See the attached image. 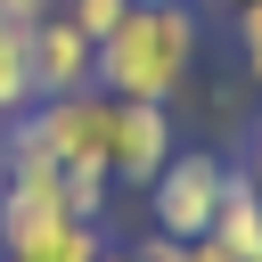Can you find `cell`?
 <instances>
[{"label": "cell", "instance_id": "5b68a950", "mask_svg": "<svg viewBox=\"0 0 262 262\" xmlns=\"http://www.w3.org/2000/svg\"><path fill=\"white\" fill-rule=\"evenodd\" d=\"M33 90H41V98L98 90V41H90V33H74L57 8L33 25Z\"/></svg>", "mask_w": 262, "mask_h": 262}, {"label": "cell", "instance_id": "8fae6325", "mask_svg": "<svg viewBox=\"0 0 262 262\" xmlns=\"http://www.w3.org/2000/svg\"><path fill=\"white\" fill-rule=\"evenodd\" d=\"M237 16V57H246V82L262 90V0H246V8H229Z\"/></svg>", "mask_w": 262, "mask_h": 262}, {"label": "cell", "instance_id": "3957f363", "mask_svg": "<svg viewBox=\"0 0 262 262\" xmlns=\"http://www.w3.org/2000/svg\"><path fill=\"white\" fill-rule=\"evenodd\" d=\"M221 188H229V164L213 147H172V164L147 180V229L172 237V246L205 237L213 213H221Z\"/></svg>", "mask_w": 262, "mask_h": 262}, {"label": "cell", "instance_id": "7a4b0ae2", "mask_svg": "<svg viewBox=\"0 0 262 262\" xmlns=\"http://www.w3.org/2000/svg\"><path fill=\"white\" fill-rule=\"evenodd\" d=\"M106 123H115V98L106 90H66V98H33L8 123V139H16V164L106 172Z\"/></svg>", "mask_w": 262, "mask_h": 262}, {"label": "cell", "instance_id": "52a82bcc", "mask_svg": "<svg viewBox=\"0 0 262 262\" xmlns=\"http://www.w3.org/2000/svg\"><path fill=\"white\" fill-rule=\"evenodd\" d=\"M213 237L237 254V262H254L262 254V188L229 164V188H221V213H213Z\"/></svg>", "mask_w": 262, "mask_h": 262}, {"label": "cell", "instance_id": "4fadbf2b", "mask_svg": "<svg viewBox=\"0 0 262 262\" xmlns=\"http://www.w3.org/2000/svg\"><path fill=\"white\" fill-rule=\"evenodd\" d=\"M8 172H16V139H8V123H0V188H8Z\"/></svg>", "mask_w": 262, "mask_h": 262}, {"label": "cell", "instance_id": "6da1fadb", "mask_svg": "<svg viewBox=\"0 0 262 262\" xmlns=\"http://www.w3.org/2000/svg\"><path fill=\"white\" fill-rule=\"evenodd\" d=\"M205 57V25L188 0H131V16L98 41V90L106 98H180Z\"/></svg>", "mask_w": 262, "mask_h": 262}, {"label": "cell", "instance_id": "277c9868", "mask_svg": "<svg viewBox=\"0 0 262 262\" xmlns=\"http://www.w3.org/2000/svg\"><path fill=\"white\" fill-rule=\"evenodd\" d=\"M172 106L164 98H115V123H106V172L115 188H147L164 164H172Z\"/></svg>", "mask_w": 262, "mask_h": 262}, {"label": "cell", "instance_id": "ba28073f", "mask_svg": "<svg viewBox=\"0 0 262 262\" xmlns=\"http://www.w3.org/2000/svg\"><path fill=\"white\" fill-rule=\"evenodd\" d=\"M106 254V221H82V213H66V221H49L41 237H25L8 262H98Z\"/></svg>", "mask_w": 262, "mask_h": 262}, {"label": "cell", "instance_id": "5bb4252c", "mask_svg": "<svg viewBox=\"0 0 262 262\" xmlns=\"http://www.w3.org/2000/svg\"><path fill=\"white\" fill-rule=\"evenodd\" d=\"M98 262H139V246H106V254H98Z\"/></svg>", "mask_w": 262, "mask_h": 262}, {"label": "cell", "instance_id": "2e32d148", "mask_svg": "<svg viewBox=\"0 0 262 262\" xmlns=\"http://www.w3.org/2000/svg\"><path fill=\"white\" fill-rule=\"evenodd\" d=\"M0 262H8V254H0Z\"/></svg>", "mask_w": 262, "mask_h": 262}, {"label": "cell", "instance_id": "9c48e42d", "mask_svg": "<svg viewBox=\"0 0 262 262\" xmlns=\"http://www.w3.org/2000/svg\"><path fill=\"white\" fill-rule=\"evenodd\" d=\"M33 98H41L33 90V33L25 25H0V123H16Z\"/></svg>", "mask_w": 262, "mask_h": 262}, {"label": "cell", "instance_id": "e0dca14e", "mask_svg": "<svg viewBox=\"0 0 262 262\" xmlns=\"http://www.w3.org/2000/svg\"><path fill=\"white\" fill-rule=\"evenodd\" d=\"M254 262H262V254H254Z\"/></svg>", "mask_w": 262, "mask_h": 262}, {"label": "cell", "instance_id": "9a60e30c", "mask_svg": "<svg viewBox=\"0 0 262 262\" xmlns=\"http://www.w3.org/2000/svg\"><path fill=\"white\" fill-rule=\"evenodd\" d=\"M221 8H246V0H221Z\"/></svg>", "mask_w": 262, "mask_h": 262}, {"label": "cell", "instance_id": "8992f818", "mask_svg": "<svg viewBox=\"0 0 262 262\" xmlns=\"http://www.w3.org/2000/svg\"><path fill=\"white\" fill-rule=\"evenodd\" d=\"M49 221H66V180L49 164H16L0 188V254H16L25 237H41Z\"/></svg>", "mask_w": 262, "mask_h": 262}, {"label": "cell", "instance_id": "7c38bea8", "mask_svg": "<svg viewBox=\"0 0 262 262\" xmlns=\"http://www.w3.org/2000/svg\"><path fill=\"white\" fill-rule=\"evenodd\" d=\"M180 262H237V254H229V246L205 229V237H188V246H180Z\"/></svg>", "mask_w": 262, "mask_h": 262}, {"label": "cell", "instance_id": "30bf717a", "mask_svg": "<svg viewBox=\"0 0 262 262\" xmlns=\"http://www.w3.org/2000/svg\"><path fill=\"white\" fill-rule=\"evenodd\" d=\"M57 16L74 25V33H90V41H106L123 16H131V0H57Z\"/></svg>", "mask_w": 262, "mask_h": 262}]
</instances>
